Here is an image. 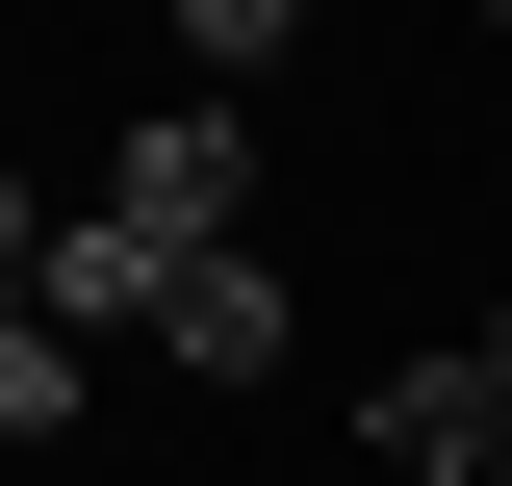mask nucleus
<instances>
[{
  "label": "nucleus",
  "mask_w": 512,
  "mask_h": 486,
  "mask_svg": "<svg viewBox=\"0 0 512 486\" xmlns=\"http://www.w3.org/2000/svg\"><path fill=\"white\" fill-rule=\"evenodd\" d=\"M103 231H154V256H256V128L231 103H154L103 154Z\"/></svg>",
  "instance_id": "obj_1"
},
{
  "label": "nucleus",
  "mask_w": 512,
  "mask_h": 486,
  "mask_svg": "<svg viewBox=\"0 0 512 486\" xmlns=\"http://www.w3.org/2000/svg\"><path fill=\"white\" fill-rule=\"evenodd\" d=\"M180 282H205V256H154V231H103V205H52V282H26V307L103 359V333H180Z\"/></svg>",
  "instance_id": "obj_2"
},
{
  "label": "nucleus",
  "mask_w": 512,
  "mask_h": 486,
  "mask_svg": "<svg viewBox=\"0 0 512 486\" xmlns=\"http://www.w3.org/2000/svg\"><path fill=\"white\" fill-rule=\"evenodd\" d=\"M359 435H384V461H461V486H487V461H512V384H487V333H461V359H384V384H359Z\"/></svg>",
  "instance_id": "obj_3"
},
{
  "label": "nucleus",
  "mask_w": 512,
  "mask_h": 486,
  "mask_svg": "<svg viewBox=\"0 0 512 486\" xmlns=\"http://www.w3.org/2000/svg\"><path fill=\"white\" fill-rule=\"evenodd\" d=\"M154 359H180V384H282V282H256V256H205V282H180V333H154Z\"/></svg>",
  "instance_id": "obj_4"
},
{
  "label": "nucleus",
  "mask_w": 512,
  "mask_h": 486,
  "mask_svg": "<svg viewBox=\"0 0 512 486\" xmlns=\"http://www.w3.org/2000/svg\"><path fill=\"white\" fill-rule=\"evenodd\" d=\"M0 435H77V333L52 307H0Z\"/></svg>",
  "instance_id": "obj_5"
},
{
  "label": "nucleus",
  "mask_w": 512,
  "mask_h": 486,
  "mask_svg": "<svg viewBox=\"0 0 512 486\" xmlns=\"http://www.w3.org/2000/svg\"><path fill=\"white\" fill-rule=\"evenodd\" d=\"M26 282H52V205H26V180H0V307H26Z\"/></svg>",
  "instance_id": "obj_6"
},
{
  "label": "nucleus",
  "mask_w": 512,
  "mask_h": 486,
  "mask_svg": "<svg viewBox=\"0 0 512 486\" xmlns=\"http://www.w3.org/2000/svg\"><path fill=\"white\" fill-rule=\"evenodd\" d=\"M487 384H512V307H487Z\"/></svg>",
  "instance_id": "obj_7"
},
{
  "label": "nucleus",
  "mask_w": 512,
  "mask_h": 486,
  "mask_svg": "<svg viewBox=\"0 0 512 486\" xmlns=\"http://www.w3.org/2000/svg\"><path fill=\"white\" fill-rule=\"evenodd\" d=\"M487 486H512V461H487Z\"/></svg>",
  "instance_id": "obj_8"
}]
</instances>
